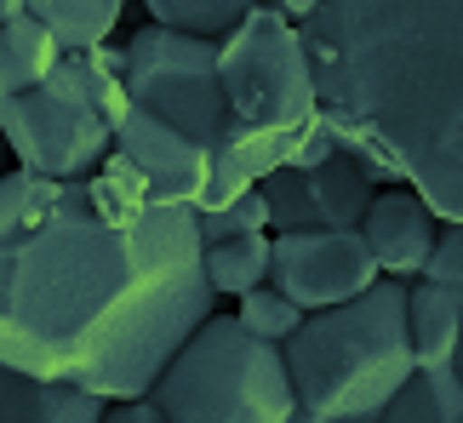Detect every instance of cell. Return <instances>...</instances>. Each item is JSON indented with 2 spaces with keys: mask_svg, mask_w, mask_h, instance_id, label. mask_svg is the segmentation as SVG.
Instances as JSON below:
<instances>
[{
  "mask_svg": "<svg viewBox=\"0 0 463 423\" xmlns=\"http://www.w3.org/2000/svg\"><path fill=\"white\" fill-rule=\"evenodd\" d=\"M218 309L189 206H155L103 161L80 183L0 178V366L144 400Z\"/></svg>",
  "mask_w": 463,
  "mask_h": 423,
  "instance_id": "1",
  "label": "cell"
},
{
  "mask_svg": "<svg viewBox=\"0 0 463 423\" xmlns=\"http://www.w3.org/2000/svg\"><path fill=\"white\" fill-rule=\"evenodd\" d=\"M298 41L332 144L463 223V0H320Z\"/></svg>",
  "mask_w": 463,
  "mask_h": 423,
  "instance_id": "2",
  "label": "cell"
},
{
  "mask_svg": "<svg viewBox=\"0 0 463 423\" xmlns=\"http://www.w3.org/2000/svg\"><path fill=\"white\" fill-rule=\"evenodd\" d=\"M280 361L304 418H378L418 366L406 332V280L378 275L349 304L304 315L280 343Z\"/></svg>",
  "mask_w": 463,
  "mask_h": 423,
  "instance_id": "3",
  "label": "cell"
},
{
  "mask_svg": "<svg viewBox=\"0 0 463 423\" xmlns=\"http://www.w3.org/2000/svg\"><path fill=\"white\" fill-rule=\"evenodd\" d=\"M218 86L229 109L223 155L246 172V183H258L275 166H292L304 132L320 120L298 24L269 6H252L218 41Z\"/></svg>",
  "mask_w": 463,
  "mask_h": 423,
  "instance_id": "4",
  "label": "cell"
},
{
  "mask_svg": "<svg viewBox=\"0 0 463 423\" xmlns=\"http://www.w3.org/2000/svg\"><path fill=\"white\" fill-rule=\"evenodd\" d=\"M120 109H127L120 46L103 41L92 52H63L41 86L0 98V137H6L17 172L80 183L109 161Z\"/></svg>",
  "mask_w": 463,
  "mask_h": 423,
  "instance_id": "5",
  "label": "cell"
},
{
  "mask_svg": "<svg viewBox=\"0 0 463 423\" xmlns=\"http://www.w3.org/2000/svg\"><path fill=\"white\" fill-rule=\"evenodd\" d=\"M160 423H292L298 400L275 343L252 338L235 315L212 309L149 383Z\"/></svg>",
  "mask_w": 463,
  "mask_h": 423,
  "instance_id": "6",
  "label": "cell"
},
{
  "mask_svg": "<svg viewBox=\"0 0 463 423\" xmlns=\"http://www.w3.org/2000/svg\"><path fill=\"white\" fill-rule=\"evenodd\" d=\"M120 92L132 109L155 115L160 127L194 137L201 149H212L218 161H229V109H223V86H218V41L201 34H177L144 24L120 41Z\"/></svg>",
  "mask_w": 463,
  "mask_h": 423,
  "instance_id": "7",
  "label": "cell"
},
{
  "mask_svg": "<svg viewBox=\"0 0 463 423\" xmlns=\"http://www.w3.org/2000/svg\"><path fill=\"white\" fill-rule=\"evenodd\" d=\"M378 280L361 229H292V235H269V287L292 297L304 315L349 304Z\"/></svg>",
  "mask_w": 463,
  "mask_h": 423,
  "instance_id": "8",
  "label": "cell"
},
{
  "mask_svg": "<svg viewBox=\"0 0 463 423\" xmlns=\"http://www.w3.org/2000/svg\"><path fill=\"white\" fill-rule=\"evenodd\" d=\"M435 218H430V206H423L406 183H383L378 195H372L366 206V218H361V240H366V252L372 263H378V275L389 280H418L423 269V258H430V246H435Z\"/></svg>",
  "mask_w": 463,
  "mask_h": 423,
  "instance_id": "9",
  "label": "cell"
},
{
  "mask_svg": "<svg viewBox=\"0 0 463 423\" xmlns=\"http://www.w3.org/2000/svg\"><path fill=\"white\" fill-rule=\"evenodd\" d=\"M109 400L80 383L34 378L17 366H0V423H98Z\"/></svg>",
  "mask_w": 463,
  "mask_h": 423,
  "instance_id": "10",
  "label": "cell"
},
{
  "mask_svg": "<svg viewBox=\"0 0 463 423\" xmlns=\"http://www.w3.org/2000/svg\"><path fill=\"white\" fill-rule=\"evenodd\" d=\"M406 332H412V361H458L463 338V292L458 287H430V280H406Z\"/></svg>",
  "mask_w": 463,
  "mask_h": 423,
  "instance_id": "11",
  "label": "cell"
},
{
  "mask_svg": "<svg viewBox=\"0 0 463 423\" xmlns=\"http://www.w3.org/2000/svg\"><path fill=\"white\" fill-rule=\"evenodd\" d=\"M372 423H463V372H458V361L412 366L406 383L383 400Z\"/></svg>",
  "mask_w": 463,
  "mask_h": 423,
  "instance_id": "12",
  "label": "cell"
},
{
  "mask_svg": "<svg viewBox=\"0 0 463 423\" xmlns=\"http://www.w3.org/2000/svg\"><path fill=\"white\" fill-rule=\"evenodd\" d=\"M304 178H309V201H315V223L320 229H361L378 183H372V172L354 161V155L337 149L320 166H309Z\"/></svg>",
  "mask_w": 463,
  "mask_h": 423,
  "instance_id": "13",
  "label": "cell"
},
{
  "mask_svg": "<svg viewBox=\"0 0 463 423\" xmlns=\"http://www.w3.org/2000/svg\"><path fill=\"white\" fill-rule=\"evenodd\" d=\"M24 12L58 41V52H92L115 41L127 0H24Z\"/></svg>",
  "mask_w": 463,
  "mask_h": 423,
  "instance_id": "14",
  "label": "cell"
},
{
  "mask_svg": "<svg viewBox=\"0 0 463 423\" xmlns=\"http://www.w3.org/2000/svg\"><path fill=\"white\" fill-rule=\"evenodd\" d=\"M58 41L34 24V17H12V24H0V98L12 92H29V86H41L52 69H58Z\"/></svg>",
  "mask_w": 463,
  "mask_h": 423,
  "instance_id": "15",
  "label": "cell"
},
{
  "mask_svg": "<svg viewBox=\"0 0 463 423\" xmlns=\"http://www.w3.org/2000/svg\"><path fill=\"white\" fill-rule=\"evenodd\" d=\"M201 275L212 297H246L269 287V235H235V240L201 246Z\"/></svg>",
  "mask_w": 463,
  "mask_h": 423,
  "instance_id": "16",
  "label": "cell"
},
{
  "mask_svg": "<svg viewBox=\"0 0 463 423\" xmlns=\"http://www.w3.org/2000/svg\"><path fill=\"white\" fill-rule=\"evenodd\" d=\"M252 6H263V0H144L149 24L177 29V34H201V41H223Z\"/></svg>",
  "mask_w": 463,
  "mask_h": 423,
  "instance_id": "17",
  "label": "cell"
},
{
  "mask_svg": "<svg viewBox=\"0 0 463 423\" xmlns=\"http://www.w3.org/2000/svg\"><path fill=\"white\" fill-rule=\"evenodd\" d=\"M258 201H263V223L269 235H292V229H320L315 223V201H309V178L298 166H275L258 178Z\"/></svg>",
  "mask_w": 463,
  "mask_h": 423,
  "instance_id": "18",
  "label": "cell"
},
{
  "mask_svg": "<svg viewBox=\"0 0 463 423\" xmlns=\"http://www.w3.org/2000/svg\"><path fill=\"white\" fill-rule=\"evenodd\" d=\"M235 321L252 332V338H263V343H287L292 332H298V321H304V309L292 304V297H280L275 287H258V292H246V297H235Z\"/></svg>",
  "mask_w": 463,
  "mask_h": 423,
  "instance_id": "19",
  "label": "cell"
},
{
  "mask_svg": "<svg viewBox=\"0 0 463 423\" xmlns=\"http://www.w3.org/2000/svg\"><path fill=\"white\" fill-rule=\"evenodd\" d=\"M194 229H201V246L212 240H235V235H269V223H263V201H258V183L241 189V195H229L218 206L194 212Z\"/></svg>",
  "mask_w": 463,
  "mask_h": 423,
  "instance_id": "20",
  "label": "cell"
},
{
  "mask_svg": "<svg viewBox=\"0 0 463 423\" xmlns=\"http://www.w3.org/2000/svg\"><path fill=\"white\" fill-rule=\"evenodd\" d=\"M418 280H430V287H458L463 292V223H440L435 229V246H430V258H423Z\"/></svg>",
  "mask_w": 463,
  "mask_h": 423,
  "instance_id": "21",
  "label": "cell"
},
{
  "mask_svg": "<svg viewBox=\"0 0 463 423\" xmlns=\"http://www.w3.org/2000/svg\"><path fill=\"white\" fill-rule=\"evenodd\" d=\"M326 155H337V144H332V132L315 120V127L304 132V144H298V155H292V166H298V172H309V166L326 161Z\"/></svg>",
  "mask_w": 463,
  "mask_h": 423,
  "instance_id": "22",
  "label": "cell"
},
{
  "mask_svg": "<svg viewBox=\"0 0 463 423\" xmlns=\"http://www.w3.org/2000/svg\"><path fill=\"white\" fill-rule=\"evenodd\" d=\"M98 423H160V418H155L149 400H109Z\"/></svg>",
  "mask_w": 463,
  "mask_h": 423,
  "instance_id": "23",
  "label": "cell"
},
{
  "mask_svg": "<svg viewBox=\"0 0 463 423\" xmlns=\"http://www.w3.org/2000/svg\"><path fill=\"white\" fill-rule=\"evenodd\" d=\"M263 6H269V12H280L287 24H304V17L320 6V0H263Z\"/></svg>",
  "mask_w": 463,
  "mask_h": 423,
  "instance_id": "24",
  "label": "cell"
},
{
  "mask_svg": "<svg viewBox=\"0 0 463 423\" xmlns=\"http://www.w3.org/2000/svg\"><path fill=\"white\" fill-rule=\"evenodd\" d=\"M292 423H372V418H304V412H292Z\"/></svg>",
  "mask_w": 463,
  "mask_h": 423,
  "instance_id": "25",
  "label": "cell"
},
{
  "mask_svg": "<svg viewBox=\"0 0 463 423\" xmlns=\"http://www.w3.org/2000/svg\"><path fill=\"white\" fill-rule=\"evenodd\" d=\"M12 17H24V0H0V24H12Z\"/></svg>",
  "mask_w": 463,
  "mask_h": 423,
  "instance_id": "26",
  "label": "cell"
},
{
  "mask_svg": "<svg viewBox=\"0 0 463 423\" xmlns=\"http://www.w3.org/2000/svg\"><path fill=\"white\" fill-rule=\"evenodd\" d=\"M6 172H17V166H12V149H6V137H0V178H6Z\"/></svg>",
  "mask_w": 463,
  "mask_h": 423,
  "instance_id": "27",
  "label": "cell"
}]
</instances>
